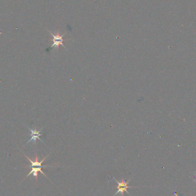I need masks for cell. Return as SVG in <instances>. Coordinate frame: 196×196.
Wrapping results in <instances>:
<instances>
[{"label": "cell", "mask_w": 196, "mask_h": 196, "mask_svg": "<svg viewBox=\"0 0 196 196\" xmlns=\"http://www.w3.org/2000/svg\"><path fill=\"white\" fill-rule=\"evenodd\" d=\"M26 158L29 161V162L31 163V165L28 166V167L29 168H32V167H42V168H44V167H51L50 166H43L42 165V164L43 162L44 161L45 159H46V158L48 157V155L47 157H45L41 162H38V157L36 155V159H35V161H32V160L31 159L28 158L26 155H25Z\"/></svg>", "instance_id": "obj_3"}, {"label": "cell", "mask_w": 196, "mask_h": 196, "mask_svg": "<svg viewBox=\"0 0 196 196\" xmlns=\"http://www.w3.org/2000/svg\"><path fill=\"white\" fill-rule=\"evenodd\" d=\"M114 178L115 181L118 183V190L116 192V193L114 194V196H116L118 193H120L122 196H124V192L125 191H126L128 194L130 195V194L127 191V189L128 188H136V187H134V186H128V183L130 182V181L131 180V179H128L127 181H126L123 178L121 182H118L115 178Z\"/></svg>", "instance_id": "obj_1"}, {"label": "cell", "mask_w": 196, "mask_h": 196, "mask_svg": "<svg viewBox=\"0 0 196 196\" xmlns=\"http://www.w3.org/2000/svg\"><path fill=\"white\" fill-rule=\"evenodd\" d=\"M50 33L51 34V35L53 37V44L51 45V48H53V47H56L57 48V50H59V46L60 45H62L63 47H64V48H65V47L64 45L63 44V37L65 35V33L63 34V35H59V32H57L56 35H54L52 33H51V32H50Z\"/></svg>", "instance_id": "obj_2"}, {"label": "cell", "mask_w": 196, "mask_h": 196, "mask_svg": "<svg viewBox=\"0 0 196 196\" xmlns=\"http://www.w3.org/2000/svg\"><path fill=\"white\" fill-rule=\"evenodd\" d=\"M28 129L30 130V131L31 132V138L30 140L27 143H29V142H31V141H33L34 142L36 143V139H38V140H41V142H43V140L39 138L40 136L43 135L42 134H40L41 130H40L39 131H37V130H36V127L35 128V130L31 129V128H29V127H28Z\"/></svg>", "instance_id": "obj_4"}, {"label": "cell", "mask_w": 196, "mask_h": 196, "mask_svg": "<svg viewBox=\"0 0 196 196\" xmlns=\"http://www.w3.org/2000/svg\"><path fill=\"white\" fill-rule=\"evenodd\" d=\"M32 169H31V171H30V173L27 175V177H28V176H29L30 175H31V174H33V176L34 177H36V179H38V172H41L44 176H45V177H47L46 176V175L44 173V172L42 171V170H41V169H42V167H32L31 168Z\"/></svg>", "instance_id": "obj_5"}]
</instances>
